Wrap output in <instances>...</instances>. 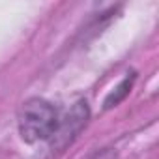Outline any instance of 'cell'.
Returning <instances> with one entry per match:
<instances>
[{
    "label": "cell",
    "instance_id": "cell-1",
    "mask_svg": "<svg viewBox=\"0 0 159 159\" xmlns=\"http://www.w3.org/2000/svg\"><path fill=\"white\" fill-rule=\"evenodd\" d=\"M58 111L45 99H28L19 112V133L26 142L51 140L60 131Z\"/></svg>",
    "mask_w": 159,
    "mask_h": 159
},
{
    "label": "cell",
    "instance_id": "cell-2",
    "mask_svg": "<svg viewBox=\"0 0 159 159\" xmlns=\"http://www.w3.org/2000/svg\"><path fill=\"white\" fill-rule=\"evenodd\" d=\"M129 86H131V81H129V79H125V81H124V83L116 88V96H111V98L107 99V103H105V105H107V107H112V103L116 105V103H118V101H120L125 94H127Z\"/></svg>",
    "mask_w": 159,
    "mask_h": 159
},
{
    "label": "cell",
    "instance_id": "cell-3",
    "mask_svg": "<svg viewBox=\"0 0 159 159\" xmlns=\"http://www.w3.org/2000/svg\"><path fill=\"white\" fill-rule=\"evenodd\" d=\"M90 159H116V153L112 152V150H103V152H98L94 157H90Z\"/></svg>",
    "mask_w": 159,
    "mask_h": 159
}]
</instances>
